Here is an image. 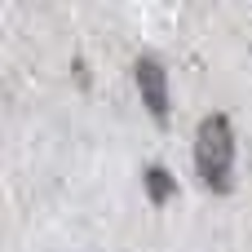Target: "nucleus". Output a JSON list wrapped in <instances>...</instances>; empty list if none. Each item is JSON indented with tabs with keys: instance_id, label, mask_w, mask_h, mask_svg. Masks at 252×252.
Instances as JSON below:
<instances>
[{
	"instance_id": "7ed1b4c3",
	"label": "nucleus",
	"mask_w": 252,
	"mask_h": 252,
	"mask_svg": "<svg viewBox=\"0 0 252 252\" xmlns=\"http://www.w3.org/2000/svg\"><path fill=\"white\" fill-rule=\"evenodd\" d=\"M142 182H146V199H151L155 208H164V204L177 195V182H173V173H168L164 164H146V168H142Z\"/></svg>"
},
{
	"instance_id": "f257e3e1",
	"label": "nucleus",
	"mask_w": 252,
	"mask_h": 252,
	"mask_svg": "<svg viewBox=\"0 0 252 252\" xmlns=\"http://www.w3.org/2000/svg\"><path fill=\"white\" fill-rule=\"evenodd\" d=\"M195 173L213 195L230 190V173H235V124L230 115L213 111L199 120L195 128Z\"/></svg>"
},
{
	"instance_id": "f03ea898",
	"label": "nucleus",
	"mask_w": 252,
	"mask_h": 252,
	"mask_svg": "<svg viewBox=\"0 0 252 252\" xmlns=\"http://www.w3.org/2000/svg\"><path fill=\"white\" fill-rule=\"evenodd\" d=\"M133 75H137V93H142V102H146V115H151L155 124H164V120H168V106H173L164 62H159V58H151V53H142V58H137V66H133Z\"/></svg>"
}]
</instances>
